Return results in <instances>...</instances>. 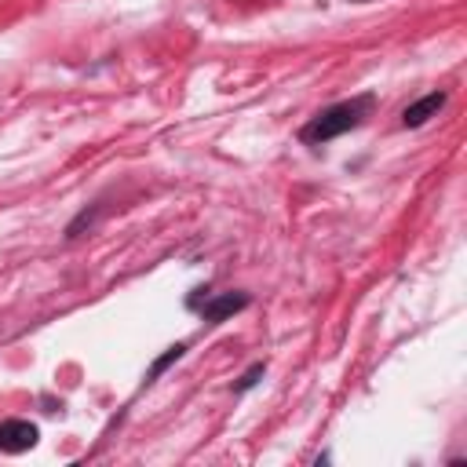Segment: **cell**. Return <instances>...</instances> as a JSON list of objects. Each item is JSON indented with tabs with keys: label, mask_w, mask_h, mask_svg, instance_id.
Returning a JSON list of instances; mask_svg holds the SVG:
<instances>
[{
	"label": "cell",
	"mask_w": 467,
	"mask_h": 467,
	"mask_svg": "<svg viewBox=\"0 0 467 467\" xmlns=\"http://www.w3.org/2000/svg\"><path fill=\"white\" fill-rule=\"evenodd\" d=\"M372 102H376L372 95H354V99L332 102V106H325L317 117H310V120L303 124L299 139L310 142V146H325V142H332V139H339V135L361 128L365 117L372 113Z\"/></svg>",
	"instance_id": "obj_1"
},
{
	"label": "cell",
	"mask_w": 467,
	"mask_h": 467,
	"mask_svg": "<svg viewBox=\"0 0 467 467\" xmlns=\"http://www.w3.org/2000/svg\"><path fill=\"white\" fill-rule=\"evenodd\" d=\"M186 306L197 310L208 325H219V321H226L230 314L244 310V306H248V296H244V292H219V296H212L208 288H197V292L186 299Z\"/></svg>",
	"instance_id": "obj_2"
},
{
	"label": "cell",
	"mask_w": 467,
	"mask_h": 467,
	"mask_svg": "<svg viewBox=\"0 0 467 467\" xmlns=\"http://www.w3.org/2000/svg\"><path fill=\"white\" fill-rule=\"evenodd\" d=\"M36 438H40V431L29 420H4L0 423V452H7V456H18V452L33 449Z\"/></svg>",
	"instance_id": "obj_3"
},
{
	"label": "cell",
	"mask_w": 467,
	"mask_h": 467,
	"mask_svg": "<svg viewBox=\"0 0 467 467\" xmlns=\"http://www.w3.org/2000/svg\"><path fill=\"white\" fill-rule=\"evenodd\" d=\"M441 106H445V91H427V95H420L416 102L405 106L401 124H405V128H420V124H427L431 117H438Z\"/></svg>",
	"instance_id": "obj_4"
},
{
	"label": "cell",
	"mask_w": 467,
	"mask_h": 467,
	"mask_svg": "<svg viewBox=\"0 0 467 467\" xmlns=\"http://www.w3.org/2000/svg\"><path fill=\"white\" fill-rule=\"evenodd\" d=\"M182 354H186V343H175V347H168V350H164V354H161V358L150 365V372H146V383H153V379H157V376H161L168 365H175Z\"/></svg>",
	"instance_id": "obj_5"
},
{
	"label": "cell",
	"mask_w": 467,
	"mask_h": 467,
	"mask_svg": "<svg viewBox=\"0 0 467 467\" xmlns=\"http://www.w3.org/2000/svg\"><path fill=\"white\" fill-rule=\"evenodd\" d=\"M263 372H266V365H263V361H255V365H252V368H248V372H244V376H241V379L234 383V390H237V394L252 390V387H255V383L263 379Z\"/></svg>",
	"instance_id": "obj_6"
}]
</instances>
